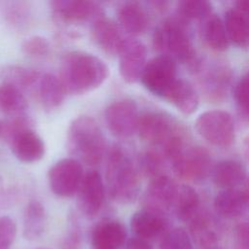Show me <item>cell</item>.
Listing matches in <instances>:
<instances>
[{
  "instance_id": "1",
  "label": "cell",
  "mask_w": 249,
  "mask_h": 249,
  "mask_svg": "<svg viewBox=\"0 0 249 249\" xmlns=\"http://www.w3.org/2000/svg\"><path fill=\"white\" fill-rule=\"evenodd\" d=\"M109 73L108 65L100 57L84 51H72L61 60L59 80L67 93L84 94L99 88Z\"/></svg>"
},
{
  "instance_id": "2",
  "label": "cell",
  "mask_w": 249,
  "mask_h": 249,
  "mask_svg": "<svg viewBox=\"0 0 249 249\" xmlns=\"http://www.w3.org/2000/svg\"><path fill=\"white\" fill-rule=\"evenodd\" d=\"M66 140L69 153L81 163L94 166L101 162L105 155V137L91 117L74 119L68 127Z\"/></svg>"
},
{
  "instance_id": "3",
  "label": "cell",
  "mask_w": 249,
  "mask_h": 249,
  "mask_svg": "<svg viewBox=\"0 0 249 249\" xmlns=\"http://www.w3.org/2000/svg\"><path fill=\"white\" fill-rule=\"evenodd\" d=\"M106 181L110 196L118 203H131L139 195L138 171L121 147H113L109 152Z\"/></svg>"
},
{
  "instance_id": "4",
  "label": "cell",
  "mask_w": 249,
  "mask_h": 249,
  "mask_svg": "<svg viewBox=\"0 0 249 249\" xmlns=\"http://www.w3.org/2000/svg\"><path fill=\"white\" fill-rule=\"evenodd\" d=\"M153 46L174 60L190 62L195 56V50L183 23L177 19L165 20L155 29L153 34Z\"/></svg>"
},
{
  "instance_id": "5",
  "label": "cell",
  "mask_w": 249,
  "mask_h": 249,
  "mask_svg": "<svg viewBox=\"0 0 249 249\" xmlns=\"http://www.w3.org/2000/svg\"><path fill=\"white\" fill-rule=\"evenodd\" d=\"M15 157L25 163H33L42 160L46 153L45 142L22 117L15 119L6 130Z\"/></svg>"
},
{
  "instance_id": "6",
  "label": "cell",
  "mask_w": 249,
  "mask_h": 249,
  "mask_svg": "<svg viewBox=\"0 0 249 249\" xmlns=\"http://www.w3.org/2000/svg\"><path fill=\"white\" fill-rule=\"evenodd\" d=\"M195 127L205 141L216 147H230L234 140V123L226 111L210 110L200 114Z\"/></svg>"
},
{
  "instance_id": "7",
  "label": "cell",
  "mask_w": 249,
  "mask_h": 249,
  "mask_svg": "<svg viewBox=\"0 0 249 249\" xmlns=\"http://www.w3.org/2000/svg\"><path fill=\"white\" fill-rule=\"evenodd\" d=\"M84 178L83 166L74 158H64L54 162L48 172L49 186L59 197H71L77 194Z\"/></svg>"
},
{
  "instance_id": "8",
  "label": "cell",
  "mask_w": 249,
  "mask_h": 249,
  "mask_svg": "<svg viewBox=\"0 0 249 249\" xmlns=\"http://www.w3.org/2000/svg\"><path fill=\"white\" fill-rule=\"evenodd\" d=\"M175 80V60L165 54H159L150 59L140 77L142 85L150 92L161 97H163Z\"/></svg>"
},
{
  "instance_id": "9",
  "label": "cell",
  "mask_w": 249,
  "mask_h": 249,
  "mask_svg": "<svg viewBox=\"0 0 249 249\" xmlns=\"http://www.w3.org/2000/svg\"><path fill=\"white\" fill-rule=\"evenodd\" d=\"M139 117L136 103L129 98L112 102L104 113L109 130L120 138L130 137L137 131Z\"/></svg>"
},
{
  "instance_id": "10",
  "label": "cell",
  "mask_w": 249,
  "mask_h": 249,
  "mask_svg": "<svg viewBox=\"0 0 249 249\" xmlns=\"http://www.w3.org/2000/svg\"><path fill=\"white\" fill-rule=\"evenodd\" d=\"M174 173L186 180H200L207 176L211 167L208 152L198 146L186 147L170 160Z\"/></svg>"
},
{
  "instance_id": "11",
  "label": "cell",
  "mask_w": 249,
  "mask_h": 249,
  "mask_svg": "<svg viewBox=\"0 0 249 249\" xmlns=\"http://www.w3.org/2000/svg\"><path fill=\"white\" fill-rule=\"evenodd\" d=\"M118 55L119 72L123 80L128 84L140 80L147 63L146 46L137 39L124 38Z\"/></svg>"
},
{
  "instance_id": "12",
  "label": "cell",
  "mask_w": 249,
  "mask_h": 249,
  "mask_svg": "<svg viewBox=\"0 0 249 249\" xmlns=\"http://www.w3.org/2000/svg\"><path fill=\"white\" fill-rule=\"evenodd\" d=\"M137 132L143 141L163 146L179 130L165 114L150 111L139 117Z\"/></svg>"
},
{
  "instance_id": "13",
  "label": "cell",
  "mask_w": 249,
  "mask_h": 249,
  "mask_svg": "<svg viewBox=\"0 0 249 249\" xmlns=\"http://www.w3.org/2000/svg\"><path fill=\"white\" fill-rule=\"evenodd\" d=\"M105 197L104 182L95 170L84 175L77 192V204L80 211L87 217H94L101 209Z\"/></svg>"
},
{
  "instance_id": "14",
  "label": "cell",
  "mask_w": 249,
  "mask_h": 249,
  "mask_svg": "<svg viewBox=\"0 0 249 249\" xmlns=\"http://www.w3.org/2000/svg\"><path fill=\"white\" fill-rule=\"evenodd\" d=\"M178 186L166 175L160 174L151 179L144 196V209L162 215L172 208Z\"/></svg>"
},
{
  "instance_id": "15",
  "label": "cell",
  "mask_w": 249,
  "mask_h": 249,
  "mask_svg": "<svg viewBox=\"0 0 249 249\" xmlns=\"http://www.w3.org/2000/svg\"><path fill=\"white\" fill-rule=\"evenodd\" d=\"M53 14L61 20L70 23H81L95 20L101 17V8L93 1L58 0L51 3Z\"/></svg>"
},
{
  "instance_id": "16",
  "label": "cell",
  "mask_w": 249,
  "mask_h": 249,
  "mask_svg": "<svg viewBox=\"0 0 249 249\" xmlns=\"http://www.w3.org/2000/svg\"><path fill=\"white\" fill-rule=\"evenodd\" d=\"M90 35L94 44L108 55L118 54L124 40L120 26L102 16L93 21Z\"/></svg>"
},
{
  "instance_id": "17",
  "label": "cell",
  "mask_w": 249,
  "mask_h": 249,
  "mask_svg": "<svg viewBox=\"0 0 249 249\" xmlns=\"http://www.w3.org/2000/svg\"><path fill=\"white\" fill-rule=\"evenodd\" d=\"M125 242V227L116 220L99 223L91 232V249H121Z\"/></svg>"
},
{
  "instance_id": "18",
  "label": "cell",
  "mask_w": 249,
  "mask_h": 249,
  "mask_svg": "<svg viewBox=\"0 0 249 249\" xmlns=\"http://www.w3.org/2000/svg\"><path fill=\"white\" fill-rule=\"evenodd\" d=\"M117 18L120 27L131 35L142 33L149 22L146 10L139 2L135 1L121 4L117 10Z\"/></svg>"
},
{
  "instance_id": "19",
  "label": "cell",
  "mask_w": 249,
  "mask_h": 249,
  "mask_svg": "<svg viewBox=\"0 0 249 249\" xmlns=\"http://www.w3.org/2000/svg\"><path fill=\"white\" fill-rule=\"evenodd\" d=\"M249 202L241 190H222L214 199L216 212L227 219H235L242 216L248 209Z\"/></svg>"
},
{
  "instance_id": "20",
  "label": "cell",
  "mask_w": 249,
  "mask_h": 249,
  "mask_svg": "<svg viewBox=\"0 0 249 249\" xmlns=\"http://www.w3.org/2000/svg\"><path fill=\"white\" fill-rule=\"evenodd\" d=\"M184 115L193 114L198 105V96L194 87L183 79H176L163 95Z\"/></svg>"
},
{
  "instance_id": "21",
  "label": "cell",
  "mask_w": 249,
  "mask_h": 249,
  "mask_svg": "<svg viewBox=\"0 0 249 249\" xmlns=\"http://www.w3.org/2000/svg\"><path fill=\"white\" fill-rule=\"evenodd\" d=\"M130 229L135 237L148 240L158 236L163 231L164 220L162 215L142 209L132 215Z\"/></svg>"
},
{
  "instance_id": "22",
  "label": "cell",
  "mask_w": 249,
  "mask_h": 249,
  "mask_svg": "<svg viewBox=\"0 0 249 249\" xmlns=\"http://www.w3.org/2000/svg\"><path fill=\"white\" fill-rule=\"evenodd\" d=\"M224 24L229 41L244 47L249 45V14L234 7L225 14Z\"/></svg>"
},
{
  "instance_id": "23",
  "label": "cell",
  "mask_w": 249,
  "mask_h": 249,
  "mask_svg": "<svg viewBox=\"0 0 249 249\" xmlns=\"http://www.w3.org/2000/svg\"><path fill=\"white\" fill-rule=\"evenodd\" d=\"M37 85L39 99L46 109H56L63 103L67 92L59 78L50 73L44 74Z\"/></svg>"
},
{
  "instance_id": "24",
  "label": "cell",
  "mask_w": 249,
  "mask_h": 249,
  "mask_svg": "<svg viewBox=\"0 0 249 249\" xmlns=\"http://www.w3.org/2000/svg\"><path fill=\"white\" fill-rule=\"evenodd\" d=\"M246 179L244 166L235 160H222L217 163L212 170V180L217 187L232 189Z\"/></svg>"
},
{
  "instance_id": "25",
  "label": "cell",
  "mask_w": 249,
  "mask_h": 249,
  "mask_svg": "<svg viewBox=\"0 0 249 249\" xmlns=\"http://www.w3.org/2000/svg\"><path fill=\"white\" fill-rule=\"evenodd\" d=\"M22 225L23 236L28 240H35L43 234L47 225V213L39 200L32 199L27 203Z\"/></svg>"
},
{
  "instance_id": "26",
  "label": "cell",
  "mask_w": 249,
  "mask_h": 249,
  "mask_svg": "<svg viewBox=\"0 0 249 249\" xmlns=\"http://www.w3.org/2000/svg\"><path fill=\"white\" fill-rule=\"evenodd\" d=\"M27 107V100L20 89L4 83L0 85V112L19 118L23 117Z\"/></svg>"
},
{
  "instance_id": "27",
  "label": "cell",
  "mask_w": 249,
  "mask_h": 249,
  "mask_svg": "<svg viewBox=\"0 0 249 249\" xmlns=\"http://www.w3.org/2000/svg\"><path fill=\"white\" fill-rule=\"evenodd\" d=\"M199 206V196L195 189L188 185L178 187L172 205L174 212L181 221H191L196 214Z\"/></svg>"
},
{
  "instance_id": "28",
  "label": "cell",
  "mask_w": 249,
  "mask_h": 249,
  "mask_svg": "<svg viewBox=\"0 0 249 249\" xmlns=\"http://www.w3.org/2000/svg\"><path fill=\"white\" fill-rule=\"evenodd\" d=\"M40 78L38 71L18 65H6L0 70L2 83L12 85L20 90L38 84Z\"/></svg>"
},
{
  "instance_id": "29",
  "label": "cell",
  "mask_w": 249,
  "mask_h": 249,
  "mask_svg": "<svg viewBox=\"0 0 249 249\" xmlns=\"http://www.w3.org/2000/svg\"><path fill=\"white\" fill-rule=\"evenodd\" d=\"M204 19L202 33L207 45L217 51L226 50L229 45V38L224 21L214 14H210Z\"/></svg>"
},
{
  "instance_id": "30",
  "label": "cell",
  "mask_w": 249,
  "mask_h": 249,
  "mask_svg": "<svg viewBox=\"0 0 249 249\" xmlns=\"http://www.w3.org/2000/svg\"><path fill=\"white\" fill-rule=\"evenodd\" d=\"M191 221V232L197 244L207 246L217 240L216 231L207 216L196 214Z\"/></svg>"
},
{
  "instance_id": "31",
  "label": "cell",
  "mask_w": 249,
  "mask_h": 249,
  "mask_svg": "<svg viewBox=\"0 0 249 249\" xmlns=\"http://www.w3.org/2000/svg\"><path fill=\"white\" fill-rule=\"evenodd\" d=\"M179 14L187 18H205L211 14V4L204 0H186L178 4Z\"/></svg>"
},
{
  "instance_id": "32",
  "label": "cell",
  "mask_w": 249,
  "mask_h": 249,
  "mask_svg": "<svg viewBox=\"0 0 249 249\" xmlns=\"http://www.w3.org/2000/svg\"><path fill=\"white\" fill-rule=\"evenodd\" d=\"M160 249H192V242L185 230L176 228L164 235Z\"/></svg>"
},
{
  "instance_id": "33",
  "label": "cell",
  "mask_w": 249,
  "mask_h": 249,
  "mask_svg": "<svg viewBox=\"0 0 249 249\" xmlns=\"http://www.w3.org/2000/svg\"><path fill=\"white\" fill-rule=\"evenodd\" d=\"M21 51L24 54L31 57H43L49 53L50 43L43 36H30L22 42Z\"/></svg>"
},
{
  "instance_id": "34",
  "label": "cell",
  "mask_w": 249,
  "mask_h": 249,
  "mask_svg": "<svg viewBox=\"0 0 249 249\" xmlns=\"http://www.w3.org/2000/svg\"><path fill=\"white\" fill-rule=\"evenodd\" d=\"M17 236V225L9 216H0V249H10Z\"/></svg>"
},
{
  "instance_id": "35",
  "label": "cell",
  "mask_w": 249,
  "mask_h": 249,
  "mask_svg": "<svg viewBox=\"0 0 249 249\" xmlns=\"http://www.w3.org/2000/svg\"><path fill=\"white\" fill-rule=\"evenodd\" d=\"M160 157L152 152L145 153L140 160V166L142 169V172L145 173V175L154 178L158 175H160Z\"/></svg>"
},
{
  "instance_id": "36",
  "label": "cell",
  "mask_w": 249,
  "mask_h": 249,
  "mask_svg": "<svg viewBox=\"0 0 249 249\" xmlns=\"http://www.w3.org/2000/svg\"><path fill=\"white\" fill-rule=\"evenodd\" d=\"M234 98L239 107L249 115V74L243 76L236 84Z\"/></svg>"
},
{
  "instance_id": "37",
  "label": "cell",
  "mask_w": 249,
  "mask_h": 249,
  "mask_svg": "<svg viewBox=\"0 0 249 249\" xmlns=\"http://www.w3.org/2000/svg\"><path fill=\"white\" fill-rule=\"evenodd\" d=\"M235 249H249V224H239L234 229Z\"/></svg>"
},
{
  "instance_id": "38",
  "label": "cell",
  "mask_w": 249,
  "mask_h": 249,
  "mask_svg": "<svg viewBox=\"0 0 249 249\" xmlns=\"http://www.w3.org/2000/svg\"><path fill=\"white\" fill-rule=\"evenodd\" d=\"M124 249H153V247L147 240L134 236L126 240L124 244Z\"/></svg>"
},
{
  "instance_id": "39",
  "label": "cell",
  "mask_w": 249,
  "mask_h": 249,
  "mask_svg": "<svg viewBox=\"0 0 249 249\" xmlns=\"http://www.w3.org/2000/svg\"><path fill=\"white\" fill-rule=\"evenodd\" d=\"M242 153L245 160L249 162V133L244 137L242 142Z\"/></svg>"
},
{
  "instance_id": "40",
  "label": "cell",
  "mask_w": 249,
  "mask_h": 249,
  "mask_svg": "<svg viewBox=\"0 0 249 249\" xmlns=\"http://www.w3.org/2000/svg\"><path fill=\"white\" fill-rule=\"evenodd\" d=\"M236 8L240 9L241 11L245 12V13H248L249 14V0H240V1H237L235 3V6Z\"/></svg>"
},
{
  "instance_id": "41",
  "label": "cell",
  "mask_w": 249,
  "mask_h": 249,
  "mask_svg": "<svg viewBox=\"0 0 249 249\" xmlns=\"http://www.w3.org/2000/svg\"><path fill=\"white\" fill-rule=\"evenodd\" d=\"M241 192L243 193V195L245 196L246 199L248 200L249 202V177L246 178L244 180V183H243V188L241 189Z\"/></svg>"
},
{
  "instance_id": "42",
  "label": "cell",
  "mask_w": 249,
  "mask_h": 249,
  "mask_svg": "<svg viewBox=\"0 0 249 249\" xmlns=\"http://www.w3.org/2000/svg\"><path fill=\"white\" fill-rule=\"evenodd\" d=\"M2 132V125H1V124H0V133Z\"/></svg>"
},
{
  "instance_id": "43",
  "label": "cell",
  "mask_w": 249,
  "mask_h": 249,
  "mask_svg": "<svg viewBox=\"0 0 249 249\" xmlns=\"http://www.w3.org/2000/svg\"><path fill=\"white\" fill-rule=\"evenodd\" d=\"M39 249H48V248H39Z\"/></svg>"
}]
</instances>
